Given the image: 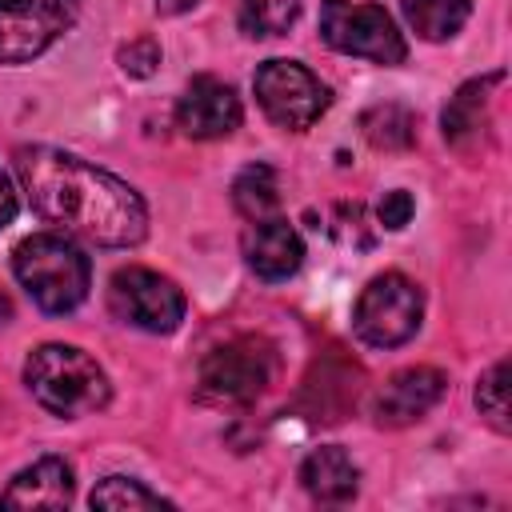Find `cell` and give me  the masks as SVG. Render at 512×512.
<instances>
[{
	"mask_svg": "<svg viewBox=\"0 0 512 512\" xmlns=\"http://www.w3.org/2000/svg\"><path fill=\"white\" fill-rule=\"evenodd\" d=\"M16 208H20V200H16V188H12L8 172L0 168V228H8V224L16 220Z\"/></svg>",
	"mask_w": 512,
	"mask_h": 512,
	"instance_id": "cb8c5ba5",
	"label": "cell"
},
{
	"mask_svg": "<svg viewBox=\"0 0 512 512\" xmlns=\"http://www.w3.org/2000/svg\"><path fill=\"white\" fill-rule=\"evenodd\" d=\"M16 172L32 208L72 236H84L104 248H128L140 244L148 232V208L140 192L72 152L48 144L20 148Z\"/></svg>",
	"mask_w": 512,
	"mask_h": 512,
	"instance_id": "6da1fadb",
	"label": "cell"
},
{
	"mask_svg": "<svg viewBox=\"0 0 512 512\" xmlns=\"http://www.w3.org/2000/svg\"><path fill=\"white\" fill-rule=\"evenodd\" d=\"M244 260L260 280H288L304 264V240L288 220L264 216L244 232Z\"/></svg>",
	"mask_w": 512,
	"mask_h": 512,
	"instance_id": "7c38bea8",
	"label": "cell"
},
{
	"mask_svg": "<svg viewBox=\"0 0 512 512\" xmlns=\"http://www.w3.org/2000/svg\"><path fill=\"white\" fill-rule=\"evenodd\" d=\"M448 380L440 368H404L396 376L384 380V388L372 396V420L380 428H404V424H416L440 396H444Z\"/></svg>",
	"mask_w": 512,
	"mask_h": 512,
	"instance_id": "30bf717a",
	"label": "cell"
},
{
	"mask_svg": "<svg viewBox=\"0 0 512 512\" xmlns=\"http://www.w3.org/2000/svg\"><path fill=\"white\" fill-rule=\"evenodd\" d=\"M176 124L192 140H220L240 124V96L216 76H196L176 104Z\"/></svg>",
	"mask_w": 512,
	"mask_h": 512,
	"instance_id": "8fae6325",
	"label": "cell"
},
{
	"mask_svg": "<svg viewBox=\"0 0 512 512\" xmlns=\"http://www.w3.org/2000/svg\"><path fill=\"white\" fill-rule=\"evenodd\" d=\"M8 320H12V300L0 292V324H8Z\"/></svg>",
	"mask_w": 512,
	"mask_h": 512,
	"instance_id": "484cf974",
	"label": "cell"
},
{
	"mask_svg": "<svg viewBox=\"0 0 512 512\" xmlns=\"http://www.w3.org/2000/svg\"><path fill=\"white\" fill-rule=\"evenodd\" d=\"M468 12H472V0H404V16L424 40L456 36L464 28Z\"/></svg>",
	"mask_w": 512,
	"mask_h": 512,
	"instance_id": "e0dca14e",
	"label": "cell"
},
{
	"mask_svg": "<svg viewBox=\"0 0 512 512\" xmlns=\"http://www.w3.org/2000/svg\"><path fill=\"white\" fill-rule=\"evenodd\" d=\"M300 0H240V28L248 36H280L296 24Z\"/></svg>",
	"mask_w": 512,
	"mask_h": 512,
	"instance_id": "ffe728a7",
	"label": "cell"
},
{
	"mask_svg": "<svg viewBox=\"0 0 512 512\" xmlns=\"http://www.w3.org/2000/svg\"><path fill=\"white\" fill-rule=\"evenodd\" d=\"M476 408L492 420V428L508 432V364H492L476 384Z\"/></svg>",
	"mask_w": 512,
	"mask_h": 512,
	"instance_id": "44dd1931",
	"label": "cell"
},
{
	"mask_svg": "<svg viewBox=\"0 0 512 512\" xmlns=\"http://www.w3.org/2000/svg\"><path fill=\"white\" fill-rule=\"evenodd\" d=\"M92 508H112V512H140V508H172V500H164L160 492L144 488L140 480H128V476H108L92 488L88 496Z\"/></svg>",
	"mask_w": 512,
	"mask_h": 512,
	"instance_id": "ac0fdd59",
	"label": "cell"
},
{
	"mask_svg": "<svg viewBox=\"0 0 512 512\" xmlns=\"http://www.w3.org/2000/svg\"><path fill=\"white\" fill-rule=\"evenodd\" d=\"M12 272L24 284V292L52 316L80 308L92 284L88 256L68 236H56V232H36L20 240L12 252Z\"/></svg>",
	"mask_w": 512,
	"mask_h": 512,
	"instance_id": "3957f363",
	"label": "cell"
},
{
	"mask_svg": "<svg viewBox=\"0 0 512 512\" xmlns=\"http://www.w3.org/2000/svg\"><path fill=\"white\" fill-rule=\"evenodd\" d=\"M72 500V468L60 456H44L0 492V508H64Z\"/></svg>",
	"mask_w": 512,
	"mask_h": 512,
	"instance_id": "4fadbf2b",
	"label": "cell"
},
{
	"mask_svg": "<svg viewBox=\"0 0 512 512\" xmlns=\"http://www.w3.org/2000/svg\"><path fill=\"white\" fill-rule=\"evenodd\" d=\"M320 36L328 48L344 56H360L372 64H400L408 44L392 16L380 4H352V0H324L320 4Z\"/></svg>",
	"mask_w": 512,
	"mask_h": 512,
	"instance_id": "5b68a950",
	"label": "cell"
},
{
	"mask_svg": "<svg viewBox=\"0 0 512 512\" xmlns=\"http://www.w3.org/2000/svg\"><path fill=\"white\" fill-rule=\"evenodd\" d=\"M196 0H156V12H164V16H180V12H188Z\"/></svg>",
	"mask_w": 512,
	"mask_h": 512,
	"instance_id": "d4e9b609",
	"label": "cell"
},
{
	"mask_svg": "<svg viewBox=\"0 0 512 512\" xmlns=\"http://www.w3.org/2000/svg\"><path fill=\"white\" fill-rule=\"evenodd\" d=\"M300 484L312 500L320 504H348L360 488V472L352 464V456L336 444H324V448H312L300 464Z\"/></svg>",
	"mask_w": 512,
	"mask_h": 512,
	"instance_id": "5bb4252c",
	"label": "cell"
},
{
	"mask_svg": "<svg viewBox=\"0 0 512 512\" xmlns=\"http://www.w3.org/2000/svg\"><path fill=\"white\" fill-rule=\"evenodd\" d=\"M24 384L48 412L64 420L100 412L112 396L104 368L72 344H40L24 364Z\"/></svg>",
	"mask_w": 512,
	"mask_h": 512,
	"instance_id": "7a4b0ae2",
	"label": "cell"
},
{
	"mask_svg": "<svg viewBox=\"0 0 512 512\" xmlns=\"http://www.w3.org/2000/svg\"><path fill=\"white\" fill-rule=\"evenodd\" d=\"M360 128H364V136H368L376 148H408L412 136H416V120H412V112L400 108V104H384V108L364 112Z\"/></svg>",
	"mask_w": 512,
	"mask_h": 512,
	"instance_id": "d6986e66",
	"label": "cell"
},
{
	"mask_svg": "<svg viewBox=\"0 0 512 512\" xmlns=\"http://www.w3.org/2000/svg\"><path fill=\"white\" fill-rule=\"evenodd\" d=\"M232 204L244 220H264L276 212L280 204V180L268 164H248L236 180H232Z\"/></svg>",
	"mask_w": 512,
	"mask_h": 512,
	"instance_id": "2e32d148",
	"label": "cell"
},
{
	"mask_svg": "<svg viewBox=\"0 0 512 512\" xmlns=\"http://www.w3.org/2000/svg\"><path fill=\"white\" fill-rule=\"evenodd\" d=\"M256 100L264 108V116L288 132H304L312 128L328 104H332V92L320 84V76H312L304 64L296 60H264L256 68Z\"/></svg>",
	"mask_w": 512,
	"mask_h": 512,
	"instance_id": "52a82bcc",
	"label": "cell"
},
{
	"mask_svg": "<svg viewBox=\"0 0 512 512\" xmlns=\"http://www.w3.org/2000/svg\"><path fill=\"white\" fill-rule=\"evenodd\" d=\"M500 76H484V80H468L444 108V140L452 144H464L472 136H480V124H484V108H488V88L496 84Z\"/></svg>",
	"mask_w": 512,
	"mask_h": 512,
	"instance_id": "9a60e30c",
	"label": "cell"
},
{
	"mask_svg": "<svg viewBox=\"0 0 512 512\" xmlns=\"http://www.w3.org/2000/svg\"><path fill=\"white\" fill-rule=\"evenodd\" d=\"M412 212H416V200L404 192V188H396V192H384V200H380V208H376V216H380V224L384 228H404L408 220H412Z\"/></svg>",
	"mask_w": 512,
	"mask_h": 512,
	"instance_id": "603a6c76",
	"label": "cell"
},
{
	"mask_svg": "<svg viewBox=\"0 0 512 512\" xmlns=\"http://www.w3.org/2000/svg\"><path fill=\"white\" fill-rule=\"evenodd\" d=\"M108 304L124 324H136L144 332H172L184 320V292L176 288V280L140 264L112 276Z\"/></svg>",
	"mask_w": 512,
	"mask_h": 512,
	"instance_id": "9c48e42d",
	"label": "cell"
},
{
	"mask_svg": "<svg viewBox=\"0 0 512 512\" xmlns=\"http://www.w3.org/2000/svg\"><path fill=\"white\" fill-rule=\"evenodd\" d=\"M80 0H0V64H24L48 52L72 24Z\"/></svg>",
	"mask_w": 512,
	"mask_h": 512,
	"instance_id": "ba28073f",
	"label": "cell"
},
{
	"mask_svg": "<svg viewBox=\"0 0 512 512\" xmlns=\"http://www.w3.org/2000/svg\"><path fill=\"white\" fill-rule=\"evenodd\" d=\"M420 316H424V292L408 276L384 272L368 280V288L356 296L352 328L372 348H396L416 336Z\"/></svg>",
	"mask_w": 512,
	"mask_h": 512,
	"instance_id": "277c9868",
	"label": "cell"
},
{
	"mask_svg": "<svg viewBox=\"0 0 512 512\" xmlns=\"http://www.w3.org/2000/svg\"><path fill=\"white\" fill-rule=\"evenodd\" d=\"M272 344L260 336H236L200 360V396L216 404H248L272 380Z\"/></svg>",
	"mask_w": 512,
	"mask_h": 512,
	"instance_id": "8992f818",
	"label": "cell"
},
{
	"mask_svg": "<svg viewBox=\"0 0 512 512\" xmlns=\"http://www.w3.org/2000/svg\"><path fill=\"white\" fill-rule=\"evenodd\" d=\"M156 64H160V44L152 40V36H140V40H128L124 48H120V68L128 72V76H152L156 72Z\"/></svg>",
	"mask_w": 512,
	"mask_h": 512,
	"instance_id": "7402d4cb",
	"label": "cell"
}]
</instances>
